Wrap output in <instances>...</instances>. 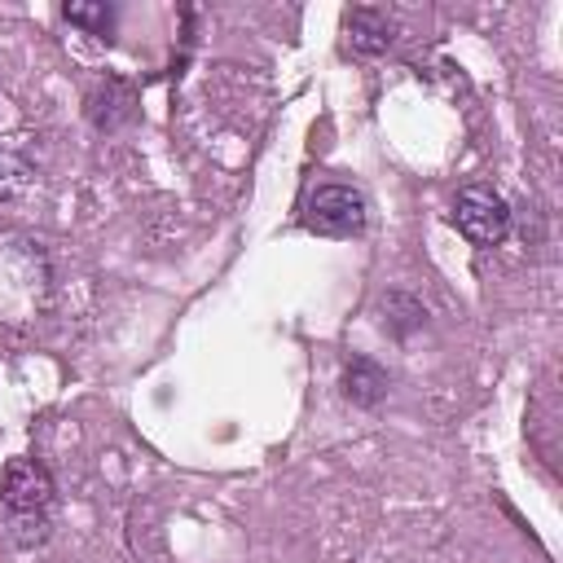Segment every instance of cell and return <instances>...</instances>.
Here are the masks:
<instances>
[{"label":"cell","mask_w":563,"mask_h":563,"mask_svg":"<svg viewBox=\"0 0 563 563\" xmlns=\"http://www.w3.org/2000/svg\"><path fill=\"white\" fill-rule=\"evenodd\" d=\"M53 475L35 462V457H13L0 475V501L9 510V537L31 550V545H44L48 541V528H53Z\"/></svg>","instance_id":"cell-1"},{"label":"cell","mask_w":563,"mask_h":563,"mask_svg":"<svg viewBox=\"0 0 563 563\" xmlns=\"http://www.w3.org/2000/svg\"><path fill=\"white\" fill-rule=\"evenodd\" d=\"M365 216H369L365 194L356 185H343V180L317 185L303 198V229L321 233V238H356L365 229Z\"/></svg>","instance_id":"cell-2"},{"label":"cell","mask_w":563,"mask_h":563,"mask_svg":"<svg viewBox=\"0 0 563 563\" xmlns=\"http://www.w3.org/2000/svg\"><path fill=\"white\" fill-rule=\"evenodd\" d=\"M449 216L471 246H497L510 233V202L493 185H462Z\"/></svg>","instance_id":"cell-3"},{"label":"cell","mask_w":563,"mask_h":563,"mask_svg":"<svg viewBox=\"0 0 563 563\" xmlns=\"http://www.w3.org/2000/svg\"><path fill=\"white\" fill-rule=\"evenodd\" d=\"M343 26H347V48L356 57H374V53L391 48V22L383 13H374V9H352L343 18Z\"/></svg>","instance_id":"cell-4"},{"label":"cell","mask_w":563,"mask_h":563,"mask_svg":"<svg viewBox=\"0 0 563 563\" xmlns=\"http://www.w3.org/2000/svg\"><path fill=\"white\" fill-rule=\"evenodd\" d=\"M343 396L352 405H361V409L378 405L387 396V369L378 361H369V356H352L347 369H343Z\"/></svg>","instance_id":"cell-5"},{"label":"cell","mask_w":563,"mask_h":563,"mask_svg":"<svg viewBox=\"0 0 563 563\" xmlns=\"http://www.w3.org/2000/svg\"><path fill=\"white\" fill-rule=\"evenodd\" d=\"M62 13H66L70 22H79V26H88L92 35H106L110 22H114V9H110V4H66Z\"/></svg>","instance_id":"cell-6"}]
</instances>
